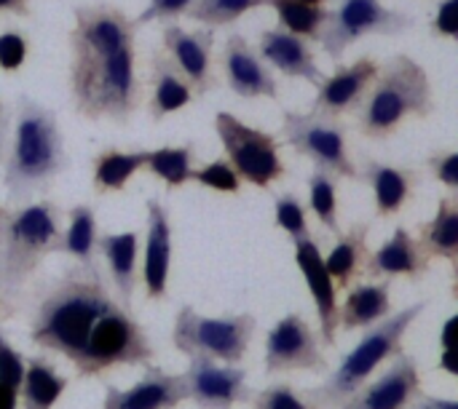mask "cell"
Listing matches in <instances>:
<instances>
[{
	"label": "cell",
	"mask_w": 458,
	"mask_h": 409,
	"mask_svg": "<svg viewBox=\"0 0 458 409\" xmlns=\"http://www.w3.org/2000/svg\"><path fill=\"white\" fill-rule=\"evenodd\" d=\"M368 236L370 222H352V228L338 236L335 249L325 257V268L335 281V289H352L357 279L365 276V263L370 255Z\"/></svg>",
	"instance_id": "cell-27"
},
{
	"label": "cell",
	"mask_w": 458,
	"mask_h": 409,
	"mask_svg": "<svg viewBox=\"0 0 458 409\" xmlns=\"http://www.w3.org/2000/svg\"><path fill=\"white\" fill-rule=\"evenodd\" d=\"M62 209L54 201L0 204V316H13L43 257L59 252Z\"/></svg>",
	"instance_id": "cell-3"
},
{
	"label": "cell",
	"mask_w": 458,
	"mask_h": 409,
	"mask_svg": "<svg viewBox=\"0 0 458 409\" xmlns=\"http://www.w3.org/2000/svg\"><path fill=\"white\" fill-rule=\"evenodd\" d=\"M148 238L142 281L148 300H166L169 292V265H172V225L169 212L158 198H148Z\"/></svg>",
	"instance_id": "cell-21"
},
{
	"label": "cell",
	"mask_w": 458,
	"mask_h": 409,
	"mask_svg": "<svg viewBox=\"0 0 458 409\" xmlns=\"http://www.w3.org/2000/svg\"><path fill=\"white\" fill-rule=\"evenodd\" d=\"M268 5L276 11L279 16V27L311 40L322 38V27L330 16V11L325 5H309V3H298V0H268Z\"/></svg>",
	"instance_id": "cell-33"
},
{
	"label": "cell",
	"mask_w": 458,
	"mask_h": 409,
	"mask_svg": "<svg viewBox=\"0 0 458 409\" xmlns=\"http://www.w3.org/2000/svg\"><path fill=\"white\" fill-rule=\"evenodd\" d=\"M148 80H150V102H148V113L150 118L158 123L166 115L182 110L185 104H191L193 88L188 86V80L182 78V72L172 64V59L164 51H153L148 59Z\"/></svg>",
	"instance_id": "cell-25"
},
{
	"label": "cell",
	"mask_w": 458,
	"mask_h": 409,
	"mask_svg": "<svg viewBox=\"0 0 458 409\" xmlns=\"http://www.w3.org/2000/svg\"><path fill=\"white\" fill-rule=\"evenodd\" d=\"M274 220H276V228L284 230L293 238V244L306 241V238H314L311 236V228H309L306 206H303V201L295 193L276 196V201H274Z\"/></svg>",
	"instance_id": "cell-36"
},
{
	"label": "cell",
	"mask_w": 458,
	"mask_h": 409,
	"mask_svg": "<svg viewBox=\"0 0 458 409\" xmlns=\"http://www.w3.org/2000/svg\"><path fill=\"white\" fill-rule=\"evenodd\" d=\"M97 252L102 255V260L107 265V276H110L113 295L121 300V305L131 308V297H134L137 279H140V268H137L140 233L129 230V233H107V236H99L97 238Z\"/></svg>",
	"instance_id": "cell-24"
},
{
	"label": "cell",
	"mask_w": 458,
	"mask_h": 409,
	"mask_svg": "<svg viewBox=\"0 0 458 409\" xmlns=\"http://www.w3.org/2000/svg\"><path fill=\"white\" fill-rule=\"evenodd\" d=\"M0 13L30 16V3L27 0H0Z\"/></svg>",
	"instance_id": "cell-46"
},
{
	"label": "cell",
	"mask_w": 458,
	"mask_h": 409,
	"mask_svg": "<svg viewBox=\"0 0 458 409\" xmlns=\"http://www.w3.org/2000/svg\"><path fill=\"white\" fill-rule=\"evenodd\" d=\"M266 375H284V372H309L322 375L327 372V356L322 351L319 332L298 313H290L274 324L266 335V354H263Z\"/></svg>",
	"instance_id": "cell-11"
},
{
	"label": "cell",
	"mask_w": 458,
	"mask_h": 409,
	"mask_svg": "<svg viewBox=\"0 0 458 409\" xmlns=\"http://www.w3.org/2000/svg\"><path fill=\"white\" fill-rule=\"evenodd\" d=\"M67 228L59 236V252L81 265H91L97 255V212L89 204H78L67 212Z\"/></svg>",
	"instance_id": "cell-31"
},
{
	"label": "cell",
	"mask_w": 458,
	"mask_h": 409,
	"mask_svg": "<svg viewBox=\"0 0 458 409\" xmlns=\"http://www.w3.org/2000/svg\"><path fill=\"white\" fill-rule=\"evenodd\" d=\"M21 378H24V356L0 332V383L19 394Z\"/></svg>",
	"instance_id": "cell-40"
},
{
	"label": "cell",
	"mask_w": 458,
	"mask_h": 409,
	"mask_svg": "<svg viewBox=\"0 0 458 409\" xmlns=\"http://www.w3.org/2000/svg\"><path fill=\"white\" fill-rule=\"evenodd\" d=\"M357 179L373 188L376 220H389V217H397L408 206V201L419 190L421 174L408 166H392L370 155H362L357 166Z\"/></svg>",
	"instance_id": "cell-20"
},
{
	"label": "cell",
	"mask_w": 458,
	"mask_h": 409,
	"mask_svg": "<svg viewBox=\"0 0 458 409\" xmlns=\"http://www.w3.org/2000/svg\"><path fill=\"white\" fill-rule=\"evenodd\" d=\"M70 378L62 375L51 359L32 356L24 359V378L19 386V402L21 409H54L62 394L67 391Z\"/></svg>",
	"instance_id": "cell-28"
},
{
	"label": "cell",
	"mask_w": 458,
	"mask_h": 409,
	"mask_svg": "<svg viewBox=\"0 0 458 409\" xmlns=\"http://www.w3.org/2000/svg\"><path fill=\"white\" fill-rule=\"evenodd\" d=\"M27 59V40L19 32H3L0 35V70L13 72Z\"/></svg>",
	"instance_id": "cell-41"
},
{
	"label": "cell",
	"mask_w": 458,
	"mask_h": 409,
	"mask_svg": "<svg viewBox=\"0 0 458 409\" xmlns=\"http://www.w3.org/2000/svg\"><path fill=\"white\" fill-rule=\"evenodd\" d=\"M30 343L67 359L78 378H102L115 367H148L156 359L145 327L121 305L94 263H78L40 289Z\"/></svg>",
	"instance_id": "cell-1"
},
{
	"label": "cell",
	"mask_w": 458,
	"mask_h": 409,
	"mask_svg": "<svg viewBox=\"0 0 458 409\" xmlns=\"http://www.w3.org/2000/svg\"><path fill=\"white\" fill-rule=\"evenodd\" d=\"M295 263L303 273V281L314 297L317 319H319V340L327 348H335L338 343V289L325 268V257L319 252V244L314 238L295 244Z\"/></svg>",
	"instance_id": "cell-18"
},
{
	"label": "cell",
	"mask_w": 458,
	"mask_h": 409,
	"mask_svg": "<svg viewBox=\"0 0 458 409\" xmlns=\"http://www.w3.org/2000/svg\"><path fill=\"white\" fill-rule=\"evenodd\" d=\"M188 402L185 375H169L166 370L148 364L145 375L131 388H105L102 409H174Z\"/></svg>",
	"instance_id": "cell-17"
},
{
	"label": "cell",
	"mask_w": 458,
	"mask_h": 409,
	"mask_svg": "<svg viewBox=\"0 0 458 409\" xmlns=\"http://www.w3.org/2000/svg\"><path fill=\"white\" fill-rule=\"evenodd\" d=\"M405 409H458L456 399H440V396H416Z\"/></svg>",
	"instance_id": "cell-44"
},
{
	"label": "cell",
	"mask_w": 458,
	"mask_h": 409,
	"mask_svg": "<svg viewBox=\"0 0 458 409\" xmlns=\"http://www.w3.org/2000/svg\"><path fill=\"white\" fill-rule=\"evenodd\" d=\"M432 268V257L421 249L419 238H413L405 228H394V236L384 241L376 252L368 255L365 276L370 279H397L405 276L411 281H421Z\"/></svg>",
	"instance_id": "cell-23"
},
{
	"label": "cell",
	"mask_w": 458,
	"mask_h": 409,
	"mask_svg": "<svg viewBox=\"0 0 458 409\" xmlns=\"http://www.w3.org/2000/svg\"><path fill=\"white\" fill-rule=\"evenodd\" d=\"M416 396H421L419 362L400 354L381 378L362 383L338 409H405Z\"/></svg>",
	"instance_id": "cell-15"
},
{
	"label": "cell",
	"mask_w": 458,
	"mask_h": 409,
	"mask_svg": "<svg viewBox=\"0 0 458 409\" xmlns=\"http://www.w3.org/2000/svg\"><path fill=\"white\" fill-rule=\"evenodd\" d=\"M220 70L225 78V86L242 96V99H279V83L271 67L260 59L258 48L247 43L244 35L233 32L228 35L223 54H220Z\"/></svg>",
	"instance_id": "cell-14"
},
{
	"label": "cell",
	"mask_w": 458,
	"mask_h": 409,
	"mask_svg": "<svg viewBox=\"0 0 458 409\" xmlns=\"http://www.w3.org/2000/svg\"><path fill=\"white\" fill-rule=\"evenodd\" d=\"M137 48H70V99L72 110L89 121L129 123L140 104Z\"/></svg>",
	"instance_id": "cell-4"
},
{
	"label": "cell",
	"mask_w": 458,
	"mask_h": 409,
	"mask_svg": "<svg viewBox=\"0 0 458 409\" xmlns=\"http://www.w3.org/2000/svg\"><path fill=\"white\" fill-rule=\"evenodd\" d=\"M389 311H392V279H381V281L373 279L370 284H360L349 289V297L344 300V305H338V330L346 332L368 330L381 319H386Z\"/></svg>",
	"instance_id": "cell-26"
},
{
	"label": "cell",
	"mask_w": 458,
	"mask_h": 409,
	"mask_svg": "<svg viewBox=\"0 0 458 409\" xmlns=\"http://www.w3.org/2000/svg\"><path fill=\"white\" fill-rule=\"evenodd\" d=\"M215 131L225 150V161L233 166L242 182H250L260 190H271V185L287 177L276 134L252 129L242 123L233 113H217Z\"/></svg>",
	"instance_id": "cell-9"
},
{
	"label": "cell",
	"mask_w": 458,
	"mask_h": 409,
	"mask_svg": "<svg viewBox=\"0 0 458 409\" xmlns=\"http://www.w3.org/2000/svg\"><path fill=\"white\" fill-rule=\"evenodd\" d=\"M255 330L258 321L252 313L209 319L201 316L193 305H182L174 316L172 346L188 359L207 356L220 364H239L250 351Z\"/></svg>",
	"instance_id": "cell-7"
},
{
	"label": "cell",
	"mask_w": 458,
	"mask_h": 409,
	"mask_svg": "<svg viewBox=\"0 0 458 409\" xmlns=\"http://www.w3.org/2000/svg\"><path fill=\"white\" fill-rule=\"evenodd\" d=\"M258 54L260 59L279 70L282 75L287 78H303L314 86H319L325 80L319 64H317V54L311 48V43L301 35H293L282 27H274V29H266L260 32V40H258Z\"/></svg>",
	"instance_id": "cell-22"
},
{
	"label": "cell",
	"mask_w": 458,
	"mask_h": 409,
	"mask_svg": "<svg viewBox=\"0 0 458 409\" xmlns=\"http://www.w3.org/2000/svg\"><path fill=\"white\" fill-rule=\"evenodd\" d=\"M376 75H378V62L370 56H362L354 64H338L335 72L317 86L319 94L311 110L327 118H344L349 113H357Z\"/></svg>",
	"instance_id": "cell-16"
},
{
	"label": "cell",
	"mask_w": 458,
	"mask_h": 409,
	"mask_svg": "<svg viewBox=\"0 0 458 409\" xmlns=\"http://www.w3.org/2000/svg\"><path fill=\"white\" fill-rule=\"evenodd\" d=\"M193 158H196L193 142L180 145V147H158V150L148 153V161L142 169H148L153 177H158L166 185V190H177L185 182H191Z\"/></svg>",
	"instance_id": "cell-32"
},
{
	"label": "cell",
	"mask_w": 458,
	"mask_h": 409,
	"mask_svg": "<svg viewBox=\"0 0 458 409\" xmlns=\"http://www.w3.org/2000/svg\"><path fill=\"white\" fill-rule=\"evenodd\" d=\"M421 249L435 260H445L454 268L458 265V201L456 196H443L437 201V212L429 222L419 228Z\"/></svg>",
	"instance_id": "cell-29"
},
{
	"label": "cell",
	"mask_w": 458,
	"mask_h": 409,
	"mask_svg": "<svg viewBox=\"0 0 458 409\" xmlns=\"http://www.w3.org/2000/svg\"><path fill=\"white\" fill-rule=\"evenodd\" d=\"M282 142L301 158H309L314 169L330 171L338 179H357V163L349 150V131L341 118H327L314 110L282 113Z\"/></svg>",
	"instance_id": "cell-8"
},
{
	"label": "cell",
	"mask_w": 458,
	"mask_h": 409,
	"mask_svg": "<svg viewBox=\"0 0 458 409\" xmlns=\"http://www.w3.org/2000/svg\"><path fill=\"white\" fill-rule=\"evenodd\" d=\"M11 118V142L3 155V188L13 204H24L54 185L67 166V155L54 110L21 94Z\"/></svg>",
	"instance_id": "cell-2"
},
{
	"label": "cell",
	"mask_w": 458,
	"mask_h": 409,
	"mask_svg": "<svg viewBox=\"0 0 458 409\" xmlns=\"http://www.w3.org/2000/svg\"><path fill=\"white\" fill-rule=\"evenodd\" d=\"M427 169L429 174L445 185L448 190L458 193V153L456 150H432L427 155Z\"/></svg>",
	"instance_id": "cell-39"
},
{
	"label": "cell",
	"mask_w": 458,
	"mask_h": 409,
	"mask_svg": "<svg viewBox=\"0 0 458 409\" xmlns=\"http://www.w3.org/2000/svg\"><path fill=\"white\" fill-rule=\"evenodd\" d=\"M188 399L199 409H233L252 399L247 372L236 364H220L207 356H191Z\"/></svg>",
	"instance_id": "cell-12"
},
{
	"label": "cell",
	"mask_w": 458,
	"mask_h": 409,
	"mask_svg": "<svg viewBox=\"0 0 458 409\" xmlns=\"http://www.w3.org/2000/svg\"><path fill=\"white\" fill-rule=\"evenodd\" d=\"M435 38H456L458 35V0H440L437 13L429 24Z\"/></svg>",
	"instance_id": "cell-43"
},
{
	"label": "cell",
	"mask_w": 458,
	"mask_h": 409,
	"mask_svg": "<svg viewBox=\"0 0 458 409\" xmlns=\"http://www.w3.org/2000/svg\"><path fill=\"white\" fill-rule=\"evenodd\" d=\"M148 153L150 150H131V153H123L115 147L102 150L91 163V190L97 196L121 193L129 185L131 174L145 166Z\"/></svg>",
	"instance_id": "cell-30"
},
{
	"label": "cell",
	"mask_w": 458,
	"mask_h": 409,
	"mask_svg": "<svg viewBox=\"0 0 458 409\" xmlns=\"http://www.w3.org/2000/svg\"><path fill=\"white\" fill-rule=\"evenodd\" d=\"M252 409H319L298 394L290 383H274L263 391H252Z\"/></svg>",
	"instance_id": "cell-37"
},
{
	"label": "cell",
	"mask_w": 458,
	"mask_h": 409,
	"mask_svg": "<svg viewBox=\"0 0 458 409\" xmlns=\"http://www.w3.org/2000/svg\"><path fill=\"white\" fill-rule=\"evenodd\" d=\"M75 24L70 29V48H121L134 43L137 27L115 5H78L72 8Z\"/></svg>",
	"instance_id": "cell-19"
},
{
	"label": "cell",
	"mask_w": 458,
	"mask_h": 409,
	"mask_svg": "<svg viewBox=\"0 0 458 409\" xmlns=\"http://www.w3.org/2000/svg\"><path fill=\"white\" fill-rule=\"evenodd\" d=\"M191 179L209 190H217V193H239L242 190V179L225 158H217V161L207 163L204 169H193Z\"/></svg>",
	"instance_id": "cell-38"
},
{
	"label": "cell",
	"mask_w": 458,
	"mask_h": 409,
	"mask_svg": "<svg viewBox=\"0 0 458 409\" xmlns=\"http://www.w3.org/2000/svg\"><path fill=\"white\" fill-rule=\"evenodd\" d=\"M298 3H309V5H325V0H298Z\"/></svg>",
	"instance_id": "cell-48"
},
{
	"label": "cell",
	"mask_w": 458,
	"mask_h": 409,
	"mask_svg": "<svg viewBox=\"0 0 458 409\" xmlns=\"http://www.w3.org/2000/svg\"><path fill=\"white\" fill-rule=\"evenodd\" d=\"M357 113V131L373 142L394 137L408 118L427 121L435 113V88L427 70L408 54L386 59L378 64V75Z\"/></svg>",
	"instance_id": "cell-5"
},
{
	"label": "cell",
	"mask_w": 458,
	"mask_h": 409,
	"mask_svg": "<svg viewBox=\"0 0 458 409\" xmlns=\"http://www.w3.org/2000/svg\"><path fill=\"white\" fill-rule=\"evenodd\" d=\"M413 27V19L403 11L386 8L381 0H341L335 11H330L322 27V48L325 54L341 64L349 46H354L365 35H403Z\"/></svg>",
	"instance_id": "cell-10"
},
{
	"label": "cell",
	"mask_w": 458,
	"mask_h": 409,
	"mask_svg": "<svg viewBox=\"0 0 458 409\" xmlns=\"http://www.w3.org/2000/svg\"><path fill=\"white\" fill-rule=\"evenodd\" d=\"M268 0H193L185 11L188 19L204 24V27H225L242 19L247 11L266 5Z\"/></svg>",
	"instance_id": "cell-35"
},
{
	"label": "cell",
	"mask_w": 458,
	"mask_h": 409,
	"mask_svg": "<svg viewBox=\"0 0 458 409\" xmlns=\"http://www.w3.org/2000/svg\"><path fill=\"white\" fill-rule=\"evenodd\" d=\"M193 0H150L148 8L134 19V27H142V24H150V21H158V19H174V16H185L188 5Z\"/></svg>",
	"instance_id": "cell-42"
},
{
	"label": "cell",
	"mask_w": 458,
	"mask_h": 409,
	"mask_svg": "<svg viewBox=\"0 0 458 409\" xmlns=\"http://www.w3.org/2000/svg\"><path fill=\"white\" fill-rule=\"evenodd\" d=\"M215 46V29H185L180 24L164 27V54L172 59V64L182 72L188 86L193 88V96H204L212 88H217V72L212 59Z\"/></svg>",
	"instance_id": "cell-13"
},
{
	"label": "cell",
	"mask_w": 458,
	"mask_h": 409,
	"mask_svg": "<svg viewBox=\"0 0 458 409\" xmlns=\"http://www.w3.org/2000/svg\"><path fill=\"white\" fill-rule=\"evenodd\" d=\"M309 206L317 214V220L333 233L341 236L338 222V177L322 169H314L309 177Z\"/></svg>",
	"instance_id": "cell-34"
},
{
	"label": "cell",
	"mask_w": 458,
	"mask_h": 409,
	"mask_svg": "<svg viewBox=\"0 0 458 409\" xmlns=\"http://www.w3.org/2000/svg\"><path fill=\"white\" fill-rule=\"evenodd\" d=\"M0 409H19V394L0 383Z\"/></svg>",
	"instance_id": "cell-47"
},
{
	"label": "cell",
	"mask_w": 458,
	"mask_h": 409,
	"mask_svg": "<svg viewBox=\"0 0 458 409\" xmlns=\"http://www.w3.org/2000/svg\"><path fill=\"white\" fill-rule=\"evenodd\" d=\"M8 131H11V110L0 102V161H3V155H5Z\"/></svg>",
	"instance_id": "cell-45"
},
{
	"label": "cell",
	"mask_w": 458,
	"mask_h": 409,
	"mask_svg": "<svg viewBox=\"0 0 458 409\" xmlns=\"http://www.w3.org/2000/svg\"><path fill=\"white\" fill-rule=\"evenodd\" d=\"M427 311V303H416L408 305L405 311L381 319L378 324L368 327L365 338L357 343V348L344 356V362L338 364L335 372L327 375V380L311 391H306V399L314 402L319 409H338L362 383L370 380V375L389 359H397L400 354H405L403 340L408 335V330L413 327V321Z\"/></svg>",
	"instance_id": "cell-6"
}]
</instances>
